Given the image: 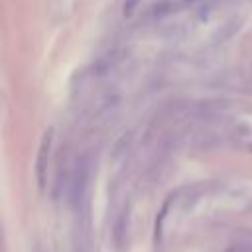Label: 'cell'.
<instances>
[{"label": "cell", "instance_id": "2", "mask_svg": "<svg viewBox=\"0 0 252 252\" xmlns=\"http://www.w3.org/2000/svg\"><path fill=\"white\" fill-rule=\"evenodd\" d=\"M136 6H138V0H126L124 2V8H122L124 16H132V12L136 10Z\"/></svg>", "mask_w": 252, "mask_h": 252}, {"label": "cell", "instance_id": "1", "mask_svg": "<svg viewBox=\"0 0 252 252\" xmlns=\"http://www.w3.org/2000/svg\"><path fill=\"white\" fill-rule=\"evenodd\" d=\"M51 136H53V130H47L43 134L39 150H37V159H35V177H37V183L41 189L45 183V169H47V158H49V150H51Z\"/></svg>", "mask_w": 252, "mask_h": 252}]
</instances>
